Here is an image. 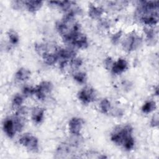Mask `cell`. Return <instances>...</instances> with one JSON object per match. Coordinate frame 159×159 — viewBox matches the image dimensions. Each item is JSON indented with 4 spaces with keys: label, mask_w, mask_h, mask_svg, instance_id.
<instances>
[{
    "label": "cell",
    "mask_w": 159,
    "mask_h": 159,
    "mask_svg": "<svg viewBox=\"0 0 159 159\" xmlns=\"http://www.w3.org/2000/svg\"><path fill=\"white\" fill-rule=\"evenodd\" d=\"M138 3L135 12L136 18L145 25H156L158 22V1H141Z\"/></svg>",
    "instance_id": "1"
},
{
    "label": "cell",
    "mask_w": 159,
    "mask_h": 159,
    "mask_svg": "<svg viewBox=\"0 0 159 159\" xmlns=\"http://www.w3.org/2000/svg\"><path fill=\"white\" fill-rule=\"evenodd\" d=\"M132 134L133 128L130 125H121L114 129L110 138L116 145L122 146L126 150H130L135 145V140Z\"/></svg>",
    "instance_id": "2"
},
{
    "label": "cell",
    "mask_w": 159,
    "mask_h": 159,
    "mask_svg": "<svg viewBox=\"0 0 159 159\" xmlns=\"http://www.w3.org/2000/svg\"><path fill=\"white\" fill-rule=\"evenodd\" d=\"M82 143V138L80 135H74L66 141L61 143L55 151V158H71Z\"/></svg>",
    "instance_id": "3"
},
{
    "label": "cell",
    "mask_w": 159,
    "mask_h": 159,
    "mask_svg": "<svg viewBox=\"0 0 159 159\" xmlns=\"http://www.w3.org/2000/svg\"><path fill=\"white\" fill-rule=\"evenodd\" d=\"M25 116L17 113L14 116L4 119L2 123V129L4 133L9 138H13L17 132H20L24 127Z\"/></svg>",
    "instance_id": "4"
},
{
    "label": "cell",
    "mask_w": 159,
    "mask_h": 159,
    "mask_svg": "<svg viewBox=\"0 0 159 159\" xmlns=\"http://www.w3.org/2000/svg\"><path fill=\"white\" fill-rule=\"evenodd\" d=\"M63 40L65 41V42L78 48L84 49L86 48L89 45L87 37L84 34L81 33V31L74 33Z\"/></svg>",
    "instance_id": "5"
},
{
    "label": "cell",
    "mask_w": 159,
    "mask_h": 159,
    "mask_svg": "<svg viewBox=\"0 0 159 159\" xmlns=\"http://www.w3.org/2000/svg\"><path fill=\"white\" fill-rule=\"evenodd\" d=\"M142 42V39L140 36L135 32H132L122 41V45L125 51L130 52L138 48Z\"/></svg>",
    "instance_id": "6"
},
{
    "label": "cell",
    "mask_w": 159,
    "mask_h": 159,
    "mask_svg": "<svg viewBox=\"0 0 159 159\" xmlns=\"http://www.w3.org/2000/svg\"><path fill=\"white\" fill-rule=\"evenodd\" d=\"M19 143L25 147L30 152L36 153L39 151L38 139L29 133H25L19 139Z\"/></svg>",
    "instance_id": "7"
},
{
    "label": "cell",
    "mask_w": 159,
    "mask_h": 159,
    "mask_svg": "<svg viewBox=\"0 0 159 159\" xmlns=\"http://www.w3.org/2000/svg\"><path fill=\"white\" fill-rule=\"evenodd\" d=\"M78 98L84 104H88L96 99V93L94 88L86 86L81 89L78 93Z\"/></svg>",
    "instance_id": "8"
},
{
    "label": "cell",
    "mask_w": 159,
    "mask_h": 159,
    "mask_svg": "<svg viewBox=\"0 0 159 159\" xmlns=\"http://www.w3.org/2000/svg\"><path fill=\"white\" fill-rule=\"evenodd\" d=\"M53 89V84L48 81H43L35 87L34 94L40 101L44 100L47 96L50 94Z\"/></svg>",
    "instance_id": "9"
},
{
    "label": "cell",
    "mask_w": 159,
    "mask_h": 159,
    "mask_svg": "<svg viewBox=\"0 0 159 159\" xmlns=\"http://www.w3.org/2000/svg\"><path fill=\"white\" fill-rule=\"evenodd\" d=\"M56 53L60 62L69 63L72 59L76 57V52L70 48H60L57 49Z\"/></svg>",
    "instance_id": "10"
},
{
    "label": "cell",
    "mask_w": 159,
    "mask_h": 159,
    "mask_svg": "<svg viewBox=\"0 0 159 159\" xmlns=\"http://www.w3.org/2000/svg\"><path fill=\"white\" fill-rule=\"evenodd\" d=\"M84 124V120L80 117H74L68 122V127L70 133L74 135H80Z\"/></svg>",
    "instance_id": "11"
},
{
    "label": "cell",
    "mask_w": 159,
    "mask_h": 159,
    "mask_svg": "<svg viewBox=\"0 0 159 159\" xmlns=\"http://www.w3.org/2000/svg\"><path fill=\"white\" fill-rule=\"evenodd\" d=\"M128 68V63L124 58H119L114 61L111 69V72L114 75H120Z\"/></svg>",
    "instance_id": "12"
},
{
    "label": "cell",
    "mask_w": 159,
    "mask_h": 159,
    "mask_svg": "<svg viewBox=\"0 0 159 159\" xmlns=\"http://www.w3.org/2000/svg\"><path fill=\"white\" fill-rule=\"evenodd\" d=\"M104 12V9L101 6H96L93 4H89L88 14L93 19H99Z\"/></svg>",
    "instance_id": "13"
},
{
    "label": "cell",
    "mask_w": 159,
    "mask_h": 159,
    "mask_svg": "<svg viewBox=\"0 0 159 159\" xmlns=\"http://www.w3.org/2000/svg\"><path fill=\"white\" fill-rule=\"evenodd\" d=\"M44 113L45 109L43 108L40 107H34L31 113V117L32 120L35 124L41 123L44 117Z\"/></svg>",
    "instance_id": "14"
},
{
    "label": "cell",
    "mask_w": 159,
    "mask_h": 159,
    "mask_svg": "<svg viewBox=\"0 0 159 159\" xmlns=\"http://www.w3.org/2000/svg\"><path fill=\"white\" fill-rule=\"evenodd\" d=\"M43 2L41 1H24V6L30 12H35L42 6Z\"/></svg>",
    "instance_id": "15"
},
{
    "label": "cell",
    "mask_w": 159,
    "mask_h": 159,
    "mask_svg": "<svg viewBox=\"0 0 159 159\" xmlns=\"http://www.w3.org/2000/svg\"><path fill=\"white\" fill-rule=\"evenodd\" d=\"M30 71L25 68H19L15 74L16 78L20 81H24L29 79L30 76Z\"/></svg>",
    "instance_id": "16"
},
{
    "label": "cell",
    "mask_w": 159,
    "mask_h": 159,
    "mask_svg": "<svg viewBox=\"0 0 159 159\" xmlns=\"http://www.w3.org/2000/svg\"><path fill=\"white\" fill-rule=\"evenodd\" d=\"M56 52L57 51L53 52H48L45 53L42 56L43 60L46 64H47L48 65H53L58 60V58L56 53Z\"/></svg>",
    "instance_id": "17"
},
{
    "label": "cell",
    "mask_w": 159,
    "mask_h": 159,
    "mask_svg": "<svg viewBox=\"0 0 159 159\" xmlns=\"http://www.w3.org/2000/svg\"><path fill=\"white\" fill-rule=\"evenodd\" d=\"M157 107V105L153 101H148L145 102L142 107V111L145 114H148L153 111Z\"/></svg>",
    "instance_id": "18"
},
{
    "label": "cell",
    "mask_w": 159,
    "mask_h": 159,
    "mask_svg": "<svg viewBox=\"0 0 159 159\" xmlns=\"http://www.w3.org/2000/svg\"><path fill=\"white\" fill-rule=\"evenodd\" d=\"M7 35L8 37V39L9 40V42L12 45H17L19 43V37L18 34L12 29H9L8 32H7Z\"/></svg>",
    "instance_id": "19"
},
{
    "label": "cell",
    "mask_w": 159,
    "mask_h": 159,
    "mask_svg": "<svg viewBox=\"0 0 159 159\" xmlns=\"http://www.w3.org/2000/svg\"><path fill=\"white\" fill-rule=\"evenodd\" d=\"M99 107L101 111L103 114H108L111 108L110 101L107 99H103L99 104Z\"/></svg>",
    "instance_id": "20"
},
{
    "label": "cell",
    "mask_w": 159,
    "mask_h": 159,
    "mask_svg": "<svg viewBox=\"0 0 159 159\" xmlns=\"http://www.w3.org/2000/svg\"><path fill=\"white\" fill-rule=\"evenodd\" d=\"M24 101V97L19 94H16L14 95V96L12 98V107L13 108H19L20 107L21 104L23 103Z\"/></svg>",
    "instance_id": "21"
},
{
    "label": "cell",
    "mask_w": 159,
    "mask_h": 159,
    "mask_svg": "<svg viewBox=\"0 0 159 159\" xmlns=\"http://www.w3.org/2000/svg\"><path fill=\"white\" fill-rule=\"evenodd\" d=\"M73 78L76 81L81 84H83L86 83V79H87L86 74L84 72H82V71L75 73L73 75Z\"/></svg>",
    "instance_id": "22"
},
{
    "label": "cell",
    "mask_w": 159,
    "mask_h": 159,
    "mask_svg": "<svg viewBox=\"0 0 159 159\" xmlns=\"http://www.w3.org/2000/svg\"><path fill=\"white\" fill-rule=\"evenodd\" d=\"M144 31L146 34L147 40L148 41L149 43L153 42L155 40H156L157 33L155 30L151 28H145Z\"/></svg>",
    "instance_id": "23"
},
{
    "label": "cell",
    "mask_w": 159,
    "mask_h": 159,
    "mask_svg": "<svg viewBox=\"0 0 159 159\" xmlns=\"http://www.w3.org/2000/svg\"><path fill=\"white\" fill-rule=\"evenodd\" d=\"M70 62V66L73 69V70H75V69H78V68H80L82 63H83V61L81 58H77V57H75L73 59H72L71 61H69Z\"/></svg>",
    "instance_id": "24"
},
{
    "label": "cell",
    "mask_w": 159,
    "mask_h": 159,
    "mask_svg": "<svg viewBox=\"0 0 159 159\" xmlns=\"http://www.w3.org/2000/svg\"><path fill=\"white\" fill-rule=\"evenodd\" d=\"M35 93V88L29 86H25L22 88V94L25 97L30 96Z\"/></svg>",
    "instance_id": "25"
},
{
    "label": "cell",
    "mask_w": 159,
    "mask_h": 159,
    "mask_svg": "<svg viewBox=\"0 0 159 159\" xmlns=\"http://www.w3.org/2000/svg\"><path fill=\"white\" fill-rule=\"evenodd\" d=\"M86 157L85 158H106L104 155H102V154H100L99 153L94 151H88L86 153H85Z\"/></svg>",
    "instance_id": "26"
},
{
    "label": "cell",
    "mask_w": 159,
    "mask_h": 159,
    "mask_svg": "<svg viewBox=\"0 0 159 159\" xmlns=\"http://www.w3.org/2000/svg\"><path fill=\"white\" fill-rule=\"evenodd\" d=\"M122 35V30H119L115 34H114L112 37H111V42L114 45H116L119 43V40L120 37Z\"/></svg>",
    "instance_id": "27"
},
{
    "label": "cell",
    "mask_w": 159,
    "mask_h": 159,
    "mask_svg": "<svg viewBox=\"0 0 159 159\" xmlns=\"http://www.w3.org/2000/svg\"><path fill=\"white\" fill-rule=\"evenodd\" d=\"M114 62V61H113V60L112 59L111 57H107L104 60V65H105L106 68L107 69V70H111Z\"/></svg>",
    "instance_id": "28"
},
{
    "label": "cell",
    "mask_w": 159,
    "mask_h": 159,
    "mask_svg": "<svg viewBox=\"0 0 159 159\" xmlns=\"http://www.w3.org/2000/svg\"><path fill=\"white\" fill-rule=\"evenodd\" d=\"M150 125L153 127H155L158 125V115L157 113L153 116L150 121Z\"/></svg>",
    "instance_id": "29"
},
{
    "label": "cell",
    "mask_w": 159,
    "mask_h": 159,
    "mask_svg": "<svg viewBox=\"0 0 159 159\" xmlns=\"http://www.w3.org/2000/svg\"><path fill=\"white\" fill-rule=\"evenodd\" d=\"M99 25L102 27L104 29H109L110 27V25H111V23H110V21L108 20L107 19H101L100 20V23H99Z\"/></svg>",
    "instance_id": "30"
},
{
    "label": "cell",
    "mask_w": 159,
    "mask_h": 159,
    "mask_svg": "<svg viewBox=\"0 0 159 159\" xmlns=\"http://www.w3.org/2000/svg\"><path fill=\"white\" fill-rule=\"evenodd\" d=\"M154 94L157 96H158V86H157L155 88H154Z\"/></svg>",
    "instance_id": "31"
}]
</instances>
